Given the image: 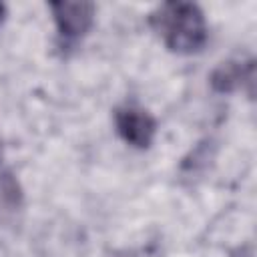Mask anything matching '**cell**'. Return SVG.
<instances>
[{"label":"cell","instance_id":"6da1fadb","mask_svg":"<svg viewBox=\"0 0 257 257\" xmlns=\"http://www.w3.org/2000/svg\"><path fill=\"white\" fill-rule=\"evenodd\" d=\"M151 26L169 50L179 54L199 52L207 42V20L193 2H167L151 14Z\"/></svg>","mask_w":257,"mask_h":257},{"label":"cell","instance_id":"7a4b0ae2","mask_svg":"<svg viewBox=\"0 0 257 257\" xmlns=\"http://www.w3.org/2000/svg\"><path fill=\"white\" fill-rule=\"evenodd\" d=\"M50 10L62 46L78 42L90 30L94 20V4L90 2H52Z\"/></svg>","mask_w":257,"mask_h":257},{"label":"cell","instance_id":"3957f363","mask_svg":"<svg viewBox=\"0 0 257 257\" xmlns=\"http://www.w3.org/2000/svg\"><path fill=\"white\" fill-rule=\"evenodd\" d=\"M114 126L120 139L137 149L151 147L157 135L155 118L143 106L133 104V102H126L114 110Z\"/></svg>","mask_w":257,"mask_h":257},{"label":"cell","instance_id":"277c9868","mask_svg":"<svg viewBox=\"0 0 257 257\" xmlns=\"http://www.w3.org/2000/svg\"><path fill=\"white\" fill-rule=\"evenodd\" d=\"M253 60L249 62H239V60H229L219 64L213 74H211V86L217 92H233L241 88L245 82L253 84Z\"/></svg>","mask_w":257,"mask_h":257},{"label":"cell","instance_id":"5b68a950","mask_svg":"<svg viewBox=\"0 0 257 257\" xmlns=\"http://www.w3.org/2000/svg\"><path fill=\"white\" fill-rule=\"evenodd\" d=\"M22 205V189L10 171H0V207L18 209Z\"/></svg>","mask_w":257,"mask_h":257},{"label":"cell","instance_id":"8992f818","mask_svg":"<svg viewBox=\"0 0 257 257\" xmlns=\"http://www.w3.org/2000/svg\"><path fill=\"white\" fill-rule=\"evenodd\" d=\"M4 14H6V8H4V4H0V24L4 20Z\"/></svg>","mask_w":257,"mask_h":257},{"label":"cell","instance_id":"52a82bcc","mask_svg":"<svg viewBox=\"0 0 257 257\" xmlns=\"http://www.w3.org/2000/svg\"><path fill=\"white\" fill-rule=\"evenodd\" d=\"M0 163H2V145H0Z\"/></svg>","mask_w":257,"mask_h":257}]
</instances>
